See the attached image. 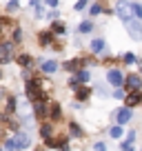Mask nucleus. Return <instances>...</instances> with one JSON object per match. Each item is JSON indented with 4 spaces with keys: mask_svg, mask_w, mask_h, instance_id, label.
<instances>
[{
    "mask_svg": "<svg viewBox=\"0 0 142 151\" xmlns=\"http://www.w3.org/2000/svg\"><path fill=\"white\" fill-rule=\"evenodd\" d=\"M0 36H2V29H0Z\"/></svg>",
    "mask_w": 142,
    "mask_h": 151,
    "instance_id": "44",
    "label": "nucleus"
},
{
    "mask_svg": "<svg viewBox=\"0 0 142 151\" xmlns=\"http://www.w3.org/2000/svg\"><path fill=\"white\" fill-rule=\"evenodd\" d=\"M36 38H38L40 47H51L53 40H56V36L51 33V29H42V31H38V33H36Z\"/></svg>",
    "mask_w": 142,
    "mask_h": 151,
    "instance_id": "11",
    "label": "nucleus"
},
{
    "mask_svg": "<svg viewBox=\"0 0 142 151\" xmlns=\"http://www.w3.org/2000/svg\"><path fill=\"white\" fill-rule=\"evenodd\" d=\"M131 16L138 18V20H142V2H138V0L131 2Z\"/></svg>",
    "mask_w": 142,
    "mask_h": 151,
    "instance_id": "27",
    "label": "nucleus"
},
{
    "mask_svg": "<svg viewBox=\"0 0 142 151\" xmlns=\"http://www.w3.org/2000/svg\"><path fill=\"white\" fill-rule=\"evenodd\" d=\"M62 71H67V73H76V71L78 69H80V56H73V58H69V60H65V62H62Z\"/></svg>",
    "mask_w": 142,
    "mask_h": 151,
    "instance_id": "14",
    "label": "nucleus"
},
{
    "mask_svg": "<svg viewBox=\"0 0 142 151\" xmlns=\"http://www.w3.org/2000/svg\"><path fill=\"white\" fill-rule=\"evenodd\" d=\"M69 133H71L73 138H80V136H85V129H82L78 122H71V124H69Z\"/></svg>",
    "mask_w": 142,
    "mask_h": 151,
    "instance_id": "28",
    "label": "nucleus"
},
{
    "mask_svg": "<svg viewBox=\"0 0 142 151\" xmlns=\"http://www.w3.org/2000/svg\"><path fill=\"white\" fill-rule=\"evenodd\" d=\"M58 5H60V0H44V7L49 9H58Z\"/></svg>",
    "mask_w": 142,
    "mask_h": 151,
    "instance_id": "36",
    "label": "nucleus"
},
{
    "mask_svg": "<svg viewBox=\"0 0 142 151\" xmlns=\"http://www.w3.org/2000/svg\"><path fill=\"white\" fill-rule=\"evenodd\" d=\"M124 29H127L129 38H131L133 42H142V20L138 18H129L127 22H122Z\"/></svg>",
    "mask_w": 142,
    "mask_h": 151,
    "instance_id": "2",
    "label": "nucleus"
},
{
    "mask_svg": "<svg viewBox=\"0 0 142 151\" xmlns=\"http://www.w3.org/2000/svg\"><path fill=\"white\" fill-rule=\"evenodd\" d=\"M120 149H122V151H136V147H133V142H127V140H124L122 145H120Z\"/></svg>",
    "mask_w": 142,
    "mask_h": 151,
    "instance_id": "35",
    "label": "nucleus"
},
{
    "mask_svg": "<svg viewBox=\"0 0 142 151\" xmlns=\"http://www.w3.org/2000/svg\"><path fill=\"white\" fill-rule=\"evenodd\" d=\"M93 151H107V145H104V142H95V145H93Z\"/></svg>",
    "mask_w": 142,
    "mask_h": 151,
    "instance_id": "40",
    "label": "nucleus"
},
{
    "mask_svg": "<svg viewBox=\"0 0 142 151\" xmlns=\"http://www.w3.org/2000/svg\"><path fill=\"white\" fill-rule=\"evenodd\" d=\"M40 136H42L44 145H47L49 140H53V122H49V120L40 122Z\"/></svg>",
    "mask_w": 142,
    "mask_h": 151,
    "instance_id": "18",
    "label": "nucleus"
},
{
    "mask_svg": "<svg viewBox=\"0 0 142 151\" xmlns=\"http://www.w3.org/2000/svg\"><path fill=\"white\" fill-rule=\"evenodd\" d=\"M33 9H36V20H42L44 16H47V9H44V5H42V2H40L38 7H33Z\"/></svg>",
    "mask_w": 142,
    "mask_h": 151,
    "instance_id": "33",
    "label": "nucleus"
},
{
    "mask_svg": "<svg viewBox=\"0 0 142 151\" xmlns=\"http://www.w3.org/2000/svg\"><path fill=\"white\" fill-rule=\"evenodd\" d=\"M91 93H93V91H91L87 85H78L76 89H73V98H76L78 102H85V100H89Z\"/></svg>",
    "mask_w": 142,
    "mask_h": 151,
    "instance_id": "16",
    "label": "nucleus"
},
{
    "mask_svg": "<svg viewBox=\"0 0 142 151\" xmlns=\"http://www.w3.org/2000/svg\"><path fill=\"white\" fill-rule=\"evenodd\" d=\"M27 5H29V7H38V5H40V0H29Z\"/></svg>",
    "mask_w": 142,
    "mask_h": 151,
    "instance_id": "42",
    "label": "nucleus"
},
{
    "mask_svg": "<svg viewBox=\"0 0 142 151\" xmlns=\"http://www.w3.org/2000/svg\"><path fill=\"white\" fill-rule=\"evenodd\" d=\"M14 60L20 65V69H31V67H33V56H31L29 51H20V53H16Z\"/></svg>",
    "mask_w": 142,
    "mask_h": 151,
    "instance_id": "10",
    "label": "nucleus"
},
{
    "mask_svg": "<svg viewBox=\"0 0 142 151\" xmlns=\"http://www.w3.org/2000/svg\"><path fill=\"white\" fill-rule=\"evenodd\" d=\"M5 145V151H18V147H16V140L14 138H9V140H5L2 142Z\"/></svg>",
    "mask_w": 142,
    "mask_h": 151,
    "instance_id": "34",
    "label": "nucleus"
},
{
    "mask_svg": "<svg viewBox=\"0 0 142 151\" xmlns=\"http://www.w3.org/2000/svg\"><path fill=\"white\" fill-rule=\"evenodd\" d=\"M14 140H16V147H18V149H29V147H31V136H29L27 131H18Z\"/></svg>",
    "mask_w": 142,
    "mask_h": 151,
    "instance_id": "17",
    "label": "nucleus"
},
{
    "mask_svg": "<svg viewBox=\"0 0 142 151\" xmlns=\"http://www.w3.org/2000/svg\"><path fill=\"white\" fill-rule=\"evenodd\" d=\"M89 51H91V56H107V51H109V47H107V40H104L102 36L91 38Z\"/></svg>",
    "mask_w": 142,
    "mask_h": 151,
    "instance_id": "6",
    "label": "nucleus"
},
{
    "mask_svg": "<svg viewBox=\"0 0 142 151\" xmlns=\"http://www.w3.org/2000/svg\"><path fill=\"white\" fill-rule=\"evenodd\" d=\"M124 96H127V91H124L122 87H115V89L111 91V98H115V100H124Z\"/></svg>",
    "mask_w": 142,
    "mask_h": 151,
    "instance_id": "31",
    "label": "nucleus"
},
{
    "mask_svg": "<svg viewBox=\"0 0 142 151\" xmlns=\"http://www.w3.org/2000/svg\"><path fill=\"white\" fill-rule=\"evenodd\" d=\"M58 69H60V62L53 60V58H49V60H42V62H40V73H44V76H53Z\"/></svg>",
    "mask_w": 142,
    "mask_h": 151,
    "instance_id": "9",
    "label": "nucleus"
},
{
    "mask_svg": "<svg viewBox=\"0 0 142 151\" xmlns=\"http://www.w3.org/2000/svg\"><path fill=\"white\" fill-rule=\"evenodd\" d=\"M127 142H136V131H129L127 133Z\"/></svg>",
    "mask_w": 142,
    "mask_h": 151,
    "instance_id": "41",
    "label": "nucleus"
},
{
    "mask_svg": "<svg viewBox=\"0 0 142 151\" xmlns=\"http://www.w3.org/2000/svg\"><path fill=\"white\" fill-rule=\"evenodd\" d=\"M93 91L98 93V98H109V89H107V85L104 82H95V87H93Z\"/></svg>",
    "mask_w": 142,
    "mask_h": 151,
    "instance_id": "24",
    "label": "nucleus"
},
{
    "mask_svg": "<svg viewBox=\"0 0 142 151\" xmlns=\"http://www.w3.org/2000/svg\"><path fill=\"white\" fill-rule=\"evenodd\" d=\"M18 111H20V113L29 111V102H27V100H20V102H18Z\"/></svg>",
    "mask_w": 142,
    "mask_h": 151,
    "instance_id": "37",
    "label": "nucleus"
},
{
    "mask_svg": "<svg viewBox=\"0 0 142 151\" xmlns=\"http://www.w3.org/2000/svg\"><path fill=\"white\" fill-rule=\"evenodd\" d=\"M47 118H49V122H58V120L62 118V104L58 102V100L56 102H49V116Z\"/></svg>",
    "mask_w": 142,
    "mask_h": 151,
    "instance_id": "15",
    "label": "nucleus"
},
{
    "mask_svg": "<svg viewBox=\"0 0 142 151\" xmlns=\"http://www.w3.org/2000/svg\"><path fill=\"white\" fill-rule=\"evenodd\" d=\"M36 151H42V149H36Z\"/></svg>",
    "mask_w": 142,
    "mask_h": 151,
    "instance_id": "45",
    "label": "nucleus"
},
{
    "mask_svg": "<svg viewBox=\"0 0 142 151\" xmlns=\"http://www.w3.org/2000/svg\"><path fill=\"white\" fill-rule=\"evenodd\" d=\"M47 116H49V102H47V98L33 102V118L38 120V122H44Z\"/></svg>",
    "mask_w": 142,
    "mask_h": 151,
    "instance_id": "7",
    "label": "nucleus"
},
{
    "mask_svg": "<svg viewBox=\"0 0 142 151\" xmlns=\"http://www.w3.org/2000/svg\"><path fill=\"white\" fill-rule=\"evenodd\" d=\"M120 60H122L127 67H133V65H138V62H140V56H138V53H133V51H124L122 56H120Z\"/></svg>",
    "mask_w": 142,
    "mask_h": 151,
    "instance_id": "22",
    "label": "nucleus"
},
{
    "mask_svg": "<svg viewBox=\"0 0 142 151\" xmlns=\"http://www.w3.org/2000/svg\"><path fill=\"white\" fill-rule=\"evenodd\" d=\"M113 116H115V124L124 127V124L131 122V118H133V109H129V107H120V109H115Z\"/></svg>",
    "mask_w": 142,
    "mask_h": 151,
    "instance_id": "8",
    "label": "nucleus"
},
{
    "mask_svg": "<svg viewBox=\"0 0 142 151\" xmlns=\"http://www.w3.org/2000/svg\"><path fill=\"white\" fill-rule=\"evenodd\" d=\"M113 16H118L122 22H127L131 16V0H115L113 2Z\"/></svg>",
    "mask_w": 142,
    "mask_h": 151,
    "instance_id": "4",
    "label": "nucleus"
},
{
    "mask_svg": "<svg viewBox=\"0 0 142 151\" xmlns=\"http://www.w3.org/2000/svg\"><path fill=\"white\" fill-rule=\"evenodd\" d=\"M89 7V0H76L73 2V11H85Z\"/></svg>",
    "mask_w": 142,
    "mask_h": 151,
    "instance_id": "32",
    "label": "nucleus"
},
{
    "mask_svg": "<svg viewBox=\"0 0 142 151\" xmlns=\"http://www.w3.org/2000/svg\"><path fill=\"white\" fill-rule=\"evenodd\" d=\"M58 16H60V14L53 9V11H47V16H44V18H47V20H58Z\"/></svg>",
    "mask_w": 142,
    "mask_h": 151,
    "instance_id": "39",
    "label": "nucleus"
},
{
    "mask_svg": "<svg viewBox=\"0 0 142 151\" xmlns=\"http://www.w3.org/2000/svg\"><path fill=\"white\" fill-rule=\"evenodd\" d=\"M2 78H5V71H2V67H0V80H2Z\"/></svg>",
    "mask_w": 142,
    "mask_h": 151,
    "instance_id": "43",
    "label": "nucleus"
},
{
    "mask_svg": "<svg viewBox=\"0 0 142 151\" xmlns=\"http://www.w3.org/2000/svg\"><path fill=\"white\" fill-rule=\"evenodd\" d=\"M73 76L78 78V82H80V85H87V82L91 80V69H87V67H80V69H78Z\"/></svg>",
    "mask_w": 142,
    "mask_h": 151,
    "instance_id": "23",
    "label": "nucleus"
},
{
    "mask_svg": "<svg viewBox=\"0 0 142 151\" xmlns=\"http://www.w3.org/2000/svg\"><path fill=\"white\" fill-rule=\"evenodd\" d=\"M18 111V98L16 96H7V102H5V113L7 116H11V113H16Z\"/></svg>",
    "mask_w": 142,
    "mask_h": 151,
    "instance_id": "21",
    "label": "nucleus"
},
{
    "mask_svg": "<svg viewBox=\"0 0 142 151\" xmlns=\"http://www.w3.org/2000/svg\"><path fill=\"white\" fill-rule=\"evenodd\" d=\"M49 29H51V33H53V36H67V22H65V20H60V18H58V20H51V27H49Z\"/></svg>",
    "mask_w": 142,
    "mask_h": 151,
    "instance_id": "19",
    "label": "nucleus"
},
{
    "mask_svg": "<svg viewBox=\"0 0 142 151\" xmlns=\"http://www.w3.org/2000/svg\"><path fill=\"white\" fill-rule=\"evenodd\" d=\"M122 89L127 91H140L142 89V76L140 73H124V85H122Z\"/></svg>",
    "mask_w": 142,
    "mask_h": 151,
    "instance_id": "5",
    "label": "nucleus"
},
{
    "mask_svg": "<svg viewBox=\"0 0 142 151\" xmlns=\"http://www.w3.org/2000/svg\"><path fill=\"white\" fill-rule=\"evenodd\" d=\"M24 98H29L31 102L44 100V80L40 76H31L24 80Z\"/></svg>",
    "mask_w": 142,
    "mask_h": 151,
    "instance_id": "1",
    "label": "nucleus"
},
{
    "mask_svg": "<svg viewBox=\"0 0 142 151\" xmlns=\"http://www.w3.org/2000/svg\"><path fill=\"white\" fill-rule=\"evenodd\" d=\"M138 104H142V91H129V93L124 96V107L133 109V107H138Z\"/></svg>",
    "mask_w": 142,
    "mask_h": 151,
    "instance_id": "13",
    "label": "nucleus"
},
{
    "mask_svg": "<svg viewBox=\"0 0 142 151\" xmlns=\"http://www.w3.org/2000/svg\"><path fill=\"white\" fill-rule=\"evenodd\" d=\"M104 80H107V85H111L115 89V87H122L124 85V71L120 69V67H109L107 69V76H104Z\"/></svg>",
    "mask_w": 142,
    "mask_h": 151,
    "instance_id": "3",
    "label": "nucleus"
},
{
    "mask_svg": "<svg viewBox=\"0 0 142 151\" xmlns=\"http://www.w3.org/2000/svg\"><path fill=\"white\" fill-rule=\"evenodd\" d=\"M11 42L14 45H20L24 40V31H22V27H20V24H14V27H11Z\"/></svg>",
    "mask_w": 142,
    "mask_h": 151,
    "instance_id": "20",
    "label": "nucleus"
},
{
    "mask_svg": "<svg viewBox=\"0 0 142 151\" xmlns=\"http://www.w3.org/2000/svg\"><path fill=\"white\" fill-rule=\"evenodd\" d=\"M18 9H20V0H7V5H5L7 14H16Z\"/></svg>",
    "mask_w": 142,
    "mask_h": 151,
    "instance_id": "29",
    "label": "nucleus"
},
{
    "mask_svg": "<svg viewBox=\"0 0 142 151\" xmlns=\"http://www.w3.org/2000/svg\"><path fill=\"white\" fill-rule=\"evenodd\" d=\"M67 85H69V87H71V89H76V87H78V85H80V82H78V78H76V76H71L69 80H67Z\"/></svg>",
    "mask_w": 142,
    "mask_h": 151,
    "instance_id": "38",
    "label": "nucleus"
},
{
    "mask_svg": "<svg viewBox=\"0 0 142 151\" xmlns=\"http://www.w3.org/2000/svg\"><path fill=\"white\" fill-rule=\"evenodd\" d=\"M93 29H95L93 20H91V18H87V20H80V22H78L76 33H78V36H89V33H93Z\"/></svg>",
    "mask_w": 142,
    "mask_h": 151,
    "instance_id": "12",
    "label": "nucleus"
},
{
    "mask_svg": "<svg viewBox=\"0 0 142 151\" xmlns=\"http://www.w3.org/2000/svg\"><path fill=\"white\" fill-rule=\"evenodd\" d=\"M87 9H89V16H91V18H95V16H102V14H104V5H100V2H95V5H89Z\"/></svg>",
    "mask_w": 142,
    "mask_h": 151,
    "instance_id": "26",
    "label": "nucleus"
},
{
    "mask_svg": "<svg viewBox=\"0 0 142 151\" xmlns=\"http://www.w3.org/2000/svg\"><path fill=\"white\" fill-rule=\"evenodd\" d=\"M14 49H16V45L11 42V40H2V42H0V53H9V56H16Z\"/></svg>",
    "mask_w": 142,
    "mask_h": 151,
    "instance_id": "25",
    "label": "nucleus"
},
{
    "mask_svg": "<svg viewBox=\"0 0 142 151\" xmlns=\"http://www.w3.org/2000/svg\"><path fill=\"white\" fill-rule=\"evenodd\" d=\"M122 133H124V129L120 127V124H113V127L109 129V136L111 138H122Z\"/></svg>",
    "mask_w": 142,
    "mask_h": 151,
    "instance_id": "30",
    "label": "nucleus"
}]
</instances>
